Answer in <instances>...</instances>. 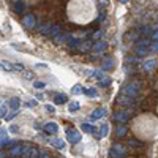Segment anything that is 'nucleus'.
I'll return each mask as SVG.
<instances>
[{"label":"nucleus","mask_w":158,"mask_h":158,"mask_svg":"<svg viewBox=\"0 0 158 158\" xmlns=\"http://www.w3.org/2000/svg\"><path fill=\"white\" fill-rule=\"evenodd\" d=\"M22 157H30V158H36V157H40V152L36 150V149L33 147H22V153H21Z\"/></svg>","instance_id":"obj_6"},{"label":"nucleus","mask_w":158,"mask_h":158,"mask_svg":"<svg viewBox=\"0 0 158 158\" xmlns=\"http://www.w3.org/2000/svg\"><path fill=\"white\" fill-rule=\"evenodd\" d=\"M130 146H131V147H136V149H139V147H142V144H141V142H138V141H131V142H130Z\"/></svg>","instance_id":"obj_32"},{"label":"nucleus","mask_w":158,"mask_h":158,"mask_svg":"<svg viewBox=\"0 0 158 158\" xmlns=\"http://www.w3.org/2000/svg\"><path fill=\"white\" fill-rule=\"evenodd\" d=\"M22 25H24L25 29H33V27H35V17L32 14L24 16V19H22Z\"/></svg>","instance_id":"obj_9"},{"label":"nucleus","mask_w":158,"mask_h":158,"mask_svg":"<svg viewBox=\"0 0 158 158\" xmlns=\"http://www.w3.org/2000/svg\"><path fill=\"white\" fill-rule=\"evenodd\" d=\"M59 33H60V29H59V27H57V25H54V27H52V29H51V30H49V35H51V36H57Z\"/></svg>","instance_id":"obj_28"},{"label":"nucleus","mask_w":158,"mask_h":158,"mask_svg":"<svg viewBox=\"0 0 158 158\" xmlns=\"http://www.w3.org/2000/svg\"><path fill=\"white\" fill-rule=\"evenodd\" d=\"M29 106H36V101L35 100H30L29 101Z\"/></svg>","instance_id":"obj_38"},{"label":"nucleus","mask_w":158,"mask_h":158,"mask_svg":"<svg viewBox=\"0 0 158 158\" xmlns=\"http://www.w3.org/2000/svg\"><path fill=\"white\" fill-rule=\"evenodd\" d=\"M51 144H52L55 149H63V147H65V142L62 141V139H54V141L51 142Z\"/></svg>","instance_id":"obj_21"},{"label":"nucleus","mask_w":158,"mask_h":158,"mask_svg":"<svg viewBox=\"0 0 158 158\" xmlns=\"http://www.w3.org/2000/svg\"><path fill=\"white\" fill-rule=\"evenodd\" d=\"M40 157H43V158H46V157H49V153H48V150H41V152H40Z\"/></svg>","instance_id":"obj_35"},{"label":"nucleus","mask_w":158,"mask_h":158,"mask_svg":"<svg viewBox=\"0 0 158 158\" xmlns=\"http://www.w3.org/2000/svg\"><path fill=\"white\" fill-rule=\"evenodd\" d=\"M149 44H150V41H149L147 38H142V40H139L138 41V48H142V46H144V48H146V46H149Z\"/></svg>","instance_id":"obj_26"},{"label":"nucleus","mask_w":158,"mask_h":158,"mask_svg":"<svg viewBox=\"0 0 158 158\" xmlns=\"http://www.w3.org/2000/svg\"><path fill=\"white\" fill-rule=\"evenodd\" d=\"M106 115V109H103V108H100V109H95L93 112L90 114V120H98V119H101V117H104Z\"/></svg>","instance_id":"obj_11"},{"label":"nucleus","mask_w":158,"mask_h":158,"mask_svg":"<svg viewBox=\"0 0 158 158\" xmlns=\"http://www.w3.org/2000/svg\"><path fill=\"white\" fill-rule=\"evenodd\" d=\"M120 2H122V3H127V2H128V0H120Z\"/></svg>","instance_id":"obj_40"},{"label":"nucleus","mask_w":158,"mask_h":158,"mask_svg":"<svg viewBox=\"0 0 158 158\" xmlns=\"http://www.w3.org/2000/svg\"><path fill=\"white\" fill-rule=\"evenodd\" d=\"M57 130H59V127H57V123H54V122H49L43 127V131L48 133V134H55Z\"/></svg>","instance_id":"obj_8"},{"label":"nucleus","mask_w":158,"mask_h":158,"mask_svg":"<svg viewBox=\"0 0 158 158\" xmlns=\"http://www.w3.org/2000/svg\"><path fill=\"white\" fill-rule=\"evenodd\" d=\"M111 155L112 157H125L127 155V152H125V149L122 146H119V144H115V146H112V149H111Z\"/></svg>","instance_id":"obj_7"},{"label":"nucleus","mask_w":158,"mask_h":158,"mask_svg":"<svg viewBox=\"0 0 158 158\" xmlns=\"http://www.w3.org/2000/svg\"><path fill=\"white\" fill-rule=\"evenodd\" d=\"M24 8H25V5L22 2H19V0H17V2L14 3V7H13V10H14L16 13H22L24 11Z\"/></svg>","instance_id":"obj_18"},{"label":"nucleus","mask_w":158,"mask_h":158,"mask_svg":"<svg viewBox=\"0 0 158 158\" xmlns=\"http://www.w3.org/2000/svg\"><path fill=\"white\" fill-rule=\"evenodd\" d=\"M79 49H81V51H89V49H92V43H84V44H81V46H79Z\"/></svg>","instance_id":"obj_30"},{"label":"nucleus","mask_w":158,"mask_h":158,"mask_svg":"<svg viewBox=\"0 0 158 158\" xmlns=\"http://www.w3.org/2000/svg\"><path fill=\"white\" fill-rule=\"evenodd\" d=\"M68 101V96L65 95V93H57L54 96V103L55 104H65Z\"/></svg>","instance_id":"obj_13"},{"label":"nucleus","mask_w":158,"mask_h":158,"mask_svg":"<svg viewBox=\"0 0 158 158\" xmlns=\"http://www.w3.org/2000/svg\"><path fill=\"white\" fill-rule=\"evenodd\" d=\"M150 48H152L153 51H158V40H155V43H153V44L150 46Z\"/></svg>","instance_id":"obj_36"},{"label":"nucleus","mask_w":158,"mask_h":158,"mask_svg":"<svg viewBox=\"0 0 158 158\" xmlns=\"http://www.w3.org/2000/svg\"><path fill=\"white\" fill-rule=\"evenodd\" d=\"M10 108L13 109V111H17V109H19V106H21V100L19 98H11L10 100Z\"/></svg>","instance_id":"obj_16"},{"label":"nucleus","mask_w":158,"mask_h":158,"mask_svg":"<svg viewBox=\"0 0 158 158\" xmlns=\"http://www.w3.org/2000/svg\"><path fill=\"white\" fill-rule=\"evenodd\" d=\"M157 65H158V62H157L155 59H149V60H146V62H144L142 68L146 70V71H152V70H155Z\"/></svg>","instance_id":"obj_10"},{"label":"nucleus","mask_w":158,"mask_h":158,"mask_svg":"<svg viewBox=\"0 0 158 158\" xmlns=\"http://www.w3.org/2000/svg\"><path fill=\"white\" fill-rule=\"evenodd\" d=\"M106 48V43L104 41H100V43H96L95 46H92V49L95 51V52H100V51H103Z\"/></svg>","instance_id":"obj_20"},{"label":"nucleus","mask_w":158,"mask_h":158,"mask_svg":"<svg viewBox=\"0 0 158 158\" xmlns=\"http://www.w3.org/2000/svg\"><path fill=\"white\" fill-rule=\"evenodd\" d=\"M84 93L87 96H98V92H96V89H93V87H90V89H84Z\"/></svg>","instance_id":"obj_19"},{"label":"nucleus","mask_w":158,"mask_h":158,"mask_svg":"<svg viewBox=\"0 0 158 158\" xmlns=\"http://www.w3.org/2000/svg\"><path fill=\"white\" fill-rule=\"evenodd\" d=\"M67 139H68V142H71V144H78L81 141V133L74 128H68L67 130Z\"/></svg>","instance_id":"obj_2"},{"label":"nucleus","mask_w":158,"mask_h":158,"mask_svg":"<svg viewBox=\"0 0 158 158\" xmlns=\"http://www.w3.org/2000/svg\"><path fill=\"white\" fill-rule=\"evenodd\" d=\"M130 117V111H117V112L114 114V120L115 122H120V123H123V122H127Z\"/></svg>","instance_id":"obj_5"},{"label":"nucleus","mask_w":158,"mask_h":158,"mask_svg":"<svg viewBox=\"0 0 158 158\" xmlns=\"http://www.w3.org/2000/svg\"><path fill=\"white\" fill-rule=\"evenodd\" d=\"M150 36L153 40H158V30H153V32H150Z\"/></svg>","instance_id":"obj_33"},{"label":"nucleus","mask_w":158,"mask_h":158,"mask_svg":"<svg viewBox=\"0 0 158 158\" xmlns=\"http://www.w3.org/2000/svg\"><path fill=\"white\" fill-rule=\"evenodd\" d=\"M81 108V103L79 101H71V103L68 104V109H70V112H76V111Z\"/></svg>","instance_id":"obj_17"},{"label":"nucleus","mask_w":158,"mask_h":158,"mask_svg":"<svg viewBox=\"0 0 158 158\" xmlns=\"http://www.w3.org/2000/svg\"><path fill=\"white\" fill-rule=\"evenodd\" d=\"M71 92H73V93H76V95H78V93H84V87H82L81 84H78V86L73 87Z\"/></svg>","instance_id":"obj_25"},{"label":"nucleus","mask_w":158,"mask_h":158,"mask_svg":"<svg viewBox=\"0 0 158 158\" xmlns=\"http://www.w3.org/2000/svg\"><path fill=\"white\" fill-rule=\"evenodd\" d=\"M112 65H114L112 59H106V63L103 65V70H112Z\"/></svg>","instance_id":"obj_24"},{"label":"nucleus","mask_w":158,"mask_h":158,"mask_svg":"<svg viewBox=\"0 0 158 158\" xmlns=\"http://www.w3.org/2000/svg\"><path fill=\"white\" fill-rule=\"evenodd\" d=\"M138 93H139V84L138 82H131L130 86H127L123 89V95H128V96H131V98L138 96Z\"/></svg>","instance_id":"obj_3"},{"label":"nucleus","mask_w":158,"mask_h":158,"mask_svg":"<svg viewBox=\"0 0 158 158\" xmlns=\"http://www.w3.org/2000/svg\"><path fill=\"white\" fill-rule=\"evenodd\" d=\"M108 131H109V127H108V125L104 123L103 127L100 128V134H98V138H104L106 134H108Z\"/></svg>","instance_id":"obj_22"},{"label":"nucleus","mask_w":158,"mask_h":158,"mask_svg":"<svg viewBox=\"0 0 158 158\" xmlns=\"http://www.w3.org/2000/svg\"><path fill=\"white\" fill-rule=\"evenodd\" d=\"M11 131H13V133L17 131V127H16V125H13V127H11Z\"/></svg>","instance_id":"obj_39"},{"label":"nucleus","mask_w":158,"mask_h":158,"mask_svg":"<svg viewBox=\"0 0 158 158\" xmlns=\"http://www.w3.org/2000/svg\"><path fill=\"white\" fill-rule=\"evenodd\" d=\"M67 11L70 21L76 24H89L96 16V7L93 0H71Z\"/></svg>","instance_id":"obj_1"},{"label":"nucleus","mask_w":158,"mask_h":158,"mask_svg":"<svg viewBox=\"0 0 158 158\" xmlns=\"http://www.w3.org/2000/svg\"><path fill=\"white\" fill-rule=\"evenodd\" d=\"M33 87H35V89H43V87H44V82L36 81V82H33Z\"/></svg>","instance_id":"obj_31"},{"label":"nucleus","mask_w":158,"mask_h":158,"mask_svg":"<svg viewBox=\"0 0 158 158\" xmlns=\"http://www.w3.org/2000/svg\"><path fill=\"white\" fill-rule=\"evenodd\" d=\"M81 130H84L86 133H95L96 131V128L93 127V125H90V123H82L81 125Z\"/></svg>","instance_id":"obj_15"},{"label":"nucleus","mask_w":158,"mask_h":158,"mask_svg":"<svg viewBox=\"0 0 158 158\" xmlns=\"http://www.w3.org/2000/svg\"><path fill=\"white\" fill-rule=\"evenodd\" d=\"M7 111H8V104H7V103L0 106V117H2V119L7 115Z\"/></svg>","instance_id":"obj_27"},{"label":"nucleus","mask_w":158,"mask_h":158,"mask_svg":"<svg viewBox=\"0 0 158 158\" xmlns=\"http://www.w3.org/2000/svg\"><path fill=\"white\" fill-rule=\"evenodd\" d=\"M21 153H22V146H16V147H13V149H11V155L19 157Z\"/></svg>","instance_id":"obj_23"},{"label":"nucleus","mask_w":158,"mask_h":158,"mask_svg":"<svg viewBox=\"0 0 158 158\" xmlns=\"http://www.w3.org/2000/svg\"><path fill=\"white\" fill-rule=\"evenodd\" d=\"M46 111H48V112H54V108L51 104H48V106H46Z\"/></svg>","instance_id":"obj_37"},{"label":"nucleus","mask_w":158,"mask_h":158,"mask_svg":"<svg viewBox=\"0 0 158 158\" xmlns=\"http://www.w3.org/2000/svg\"><path fill=\"white\" fill-rule=\"evenodd\" d=\"M0 65H2V67L5 68L7 71H14V70H17V71H22V70H24V67H22L21 63H10V62H7V60H2Z\"/></svg>","instance_id":"obj_4"},{"label":"nucleus","mask_w":158,"mask_h":158,"mask_svg":"<svg viewBox=\"0 0 158 158\" xmlns=\"http://www.w3.org/2000/svg\"><path fill=\"white\" fill-rule=\"evenodd\" d=\"M101 35H103V30H100V32H96V33L93 35V40H98V38H100V36H101Z\"/></svg>","instance_id":"obj_34"},{"label":"nucleus","mask_w":158,"mask_h":158,"mask_svg":"<svg viewBox=\"0 0 158 158\" xmlns=\"http://www.w3.org/2000/svg\"><path fill=\"white\" fill-rule=\"evenodd\" d=\"M8 144H11V141L7 136V130H0V147H5Z\"/></svg>","instance_id":"obj_12"},{"label":"nucleus","mask_w":158,"mask_h":158,"mask_svg":"<svg viewBox=\"0 0 158 158\" xmlns=\"http://www.w3.org/2000/svg\"><path fill=\"white\" fill-rule=\"evenodd\" d=\"M49 29H51V24H44L40 27V32L41 33H49Z\"/></svg>","instance_id":"obj_29"},{"label":"nucleus","mask_w":158,"mask_h":158,"mask_svg":"<svg viewBox=\"0 0 158 158\" xmlns=\"http://www.w3.org/2000/svg\"><path fill=\"white\" fill-rule=\"evenodd\" d=\"M127 131H128V128L125 127V125H120V127H117V130H115V134H117V138H122L127 134Z\"/></svg>","instance_id":"obj_14"}]
</instances>
